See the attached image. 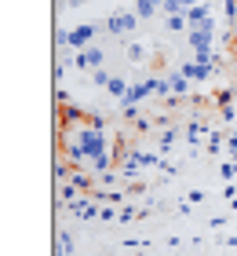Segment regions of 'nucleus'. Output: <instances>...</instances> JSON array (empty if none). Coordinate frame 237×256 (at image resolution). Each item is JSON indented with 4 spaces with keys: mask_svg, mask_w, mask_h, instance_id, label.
Instances as JSON below:
<instances>
[{
    "mask_svg": "<svg viewBox=\"0 0 237 256\" xmlns=\"http://www.w3.org/2000/svg\"><path fill=\"white\" fill-rule=\"evenodd\" d=\"M216 18L201 0H135V8L66 37L73 62L124 102L186 88L212 66Z\"/></svg>",
    "mask_w": 237,
    "mask_h": 256,
    "instance_id": "obj_1",
    "label": "nucleus"
}]
</instances>
